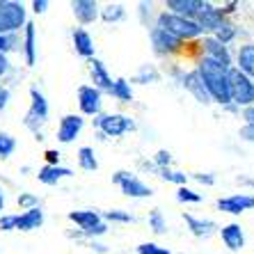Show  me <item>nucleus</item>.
I'll return each mask as SVG.
<instances>
[{"instance_id":"f257e3e1","label":"nucleus","mask_w":254,"mask_h":254,"mask_svg":"<svg viewBox=\"0 0 254 254\" xmlns=\"http://www.w3.org/2000/svg\"><path fill=\"white\" fill-rule=\"evenodd\" d=\"M197 73H199L201 83L206 87L211 101H218L222 106H229L231 103V89H229V69H225L222 64L213 62L211 58L199 60V66H197Z\"/></svg>"},{"instance_id":"f03ea898","label":"nucleus","mask_w":254,"mask_h":254,"mask_svg":"<svg viewBox=\"0 0 254 254\" xmlns=\"http://www.w3.org/2000/svg\"><path fill=\"white\" fill-rule=\"evenodd\" d=\"M158 28L167 30L170 35H174L177 39H192V37H199L201 35V28L195 23V18H184V16H177L172 12H163L158 16Z\"/></svg>"},{"instance_id":"7ed1b4c3","label":"nucleus","mask_w":254,"mask_h":254,"mask_svg":"<svg viewBox=\"0 0 254 254\" xmlns=\"http://www.w3.org/2000/svg\"><path fill=\"white\" fill-rule=\"evenodd\" d=\"M229 89H231V103L236 106H254V83L252 78H248L245 73L231 66L229 69Z\"/></svg>"},{"instance_id":"20e7f679","label":"nucleus","mask_w":254,"mask_h":254,"mask_svg":"<svg viewBox=\"0 0 254 254\" xmlns=\"http://www.w3.org/2000/svg\"><path fill=\"white\" fill-rule=\"evenodd\" d=\"M30 96H32V103H30V110L25 115V126L32 133L39 135V128L46 124V119H48V101L37 87L30 89Z\"/></svg>"},{"instance_id":"39448f33","label":"nucleus","mask_w":254,"mask_h":254,"mask_svg":"<svg viewBox=\"0 0 254 254\" xmlns=\"http://www.w3.org/2000/svg\"><path fill=\"white\" fill-rule=\"evenodd\" d=\"M21 25H25V7L21 2H0V35L14 32Z\"/></svg>"},{"instance_id":"423d86ee","label":"nucleus","mask_w":254,"mask_h":254,"mask_svg":"<svg viewBox=\"0 0 254 254\" xmlns=\"http://www.w3.org/2000/svg\"><path fill=\"white\" fill-rule=\"evenodd\" d=\"M96 128H101V133L108 137H119L135 128V122L126 115H101L94 119Z\"/></svg>"},{"instance_id":"0eeeda50","label":"nucleus","mask_w":254,"mask_h":254,"mask_svg":"<svg viewBox=\"0 0 254 254\" xmlns=\"http://www.w3.org/2000/svg\"><path fill=\"white\" fill-rule=\"evenodd\" d=\"M113 181L122 188L126 197H151L154 195V190L149 188L147 184H142L137 177H133L130 172H117L113 177Z\"/></svg>"},{"instance_id":"6e6552de","label":"nucleus","mask_w":254,"mask_h":254,"mask_svg":"<svg viewBox=\"0 0 254 254\" xmlns=\"http://www.w3.org/2000/svg\"><path fill=\"white\" fill-rule=\"evenodd\" d=\"M218 208L222 213H229V215H241V213L254 208V197L252 195H245V192L222 197V199H218Z\"/></svg>"},{"instance_id":"1a4fd4ad","label":"nucleus","mask_w":254,"mask_h":254,"mask_svg":"<svg viewBox=\"0 0 254 254\" xmlns=\"http://www.w3.org/2000/svg\"><path fill=\"white\" fill-rule=\"evenodd\" d=\"M78 106L83 115H99L101 113V92L94 85H83L78 89Z\"/></svg>"},{"instance_id":"9d476101","label":"nucleus","mask_w":254,"mask_h":254,"mask_svg":"<svg viewBox=\"0 0 254 254\" xmlns=\"http://www.w3.org/2000/svg\"><path fill=\"white\" fill-rule=\"evenodd\" d=\"M83 124H85V122H83V117H80V115H66V117H62L60 128H58V140L64 142V144L73 142L78 135H80Z\"/></svg>"},{"instance_id":"9b49d317","label":"nucleus","mask_w":254,"mask_h":254,"mask_svg":"<svg viewBox=\"0 0 254 254\" xmlns=\"http://www.w3.org/2000/svg\"><path fill=\"white\" fill-rule=\"evenodd\" d=\"M195 23L201 28V32H204V30H213V32H215L220 25L225 23V21H222V9H218V7L204 2L201 12L197 14V18H195Z\"/></svg>"},{"instance_id":"f8f14e48","label":"nucleus","mask_w":254,"mask_h":254,"mask_svg":"<svg viewBox=\"0 0 254 254\" xmlns=\"http://www.w3.org/2000/svg\"><path fill=\"white\" fill-rule=\"evenodd\" d=\"M220 236H222V243H225L231 252H241L245 248V234H243V227L238 222L225 225L220 229Z\"/></svg>"},{"instance_id":"ddd939ff","label":"nucleus","mask_w":254,"mask_h":254,"mask_svg":"<svg viewBox=\"0 0 254 254\" xmlns=\"http://www.w3.org/2000/svg\"><path fill=\"white\" fill-rule=\"evenodd\" d=\"M151 42H154V48L158 53H172V51H179V48H181V39H177V37L170 35V32L163 28L151 30Z\"/></svg>"},{"instance_id":"4468645a","label":"nucleus","mask_w":254,"mask_h":254,"mask_svg":"<svg viewBox=\"0 0 254 254\" xmlns=\"http://www.w3.org/2000/svg\"><path fill=\"white\" fill-rule=\"evenodd\" d=\"M204 48H206V58H211L213 62L222 64L225 69H231V55H229V51H227V46H222L215 37H208L206 42H204Z\"/></svg>"},{"instance_id":"2eb2a0df","label":"nucleus","mask_w":254,"mask_h":254,"mask_svg":"<svg viewBox=\"0 0 254 254\" xmlns=\"http://www.w3.org/2000/svg\"><path fill=\"white\" fill-rule=\"evenodd\" d=\"M184 87L188 89L190 94L195 96L199 103H211V96H208V92H206V87H204V83H201V78H199V73L197 71H190V73H186L184 76Z\"/></svg>"},{"instance_id":"dca6fc26","label":"nucleus","mask_w":254,"mask_h":254,"mask_svg":"<svg viewBox=\"0 0 254 254\" xmlns=\"http://www.w3.org/2000/svg\"><path fill=\"white\" fill-rule=\"evenodd\" d=\"M42 222H44V211L39 206L28 208V211H23L21 215H16L18 231H32V229H37V227H42Z\"/></svg>"},{"instance_id":"f3484780","label":"nucleus","mask_w":254,"mask_h":254,"mask_svg":"<svg viewBox=\"0 0 254 254\" xmlns=\"http://www.w3.org/2000/svg\"><path fill=\"white\" fill-rule=\"evenodd\" d=\"M89 73H92V80H94V87L99 89H106V92H110V87H113V78H110V73H108L106 64L101 62V60H92L89 62Z\"/></svg>"},{"instance_id":"a211bd4d","label":"nucleus","mask_w":254,"mask_h":254,"mask_svg":"<svg viewBox=\"0 0 254 254\" xmlns=\"http://www.w3.org/2000/svg\"><path fill=\"white\" fill-rule=\"evenodd\" d=\"M170 9H174L172 14H177V16H184V18H192L201 12V7L204 2L201 0H170L167 2Z\"/></svg>"},{"instance_id":"6ab92c4d","label":"nucleus","mask_w":254,"mask_h":254,"mask_svg":"<svg viewBox=\"0 0 254 254\" xmlns=\"http://www.w3.org/2000/svg\"><path fill=\"white\" fill-rule=\"evenodd\" d=\"M71 9H73V14H76L80 23H92L99 16V7L92 0H76V2H71Z\"/></svg>"},{"instance_id":"aec40b11","label":"nucleus","mask_w":254,"mask_h":254,"mask_svg":"<svg viewBox=\"0 0 254 254\" xmlns=\"http://www.w3.org/2000/svg\"><path fill=\"white\" fill-rule=\"evenodd\" d=\"M66 177H73V172H71L69 167H60V165L58 167L46 165L39 170V174H37V179L46 186H55L58 181H62V179H66Z\"/></svg>"},{"instance_id":"412c9836","label":"nucleus","mask_w":254,"mask_h":254,"mask_svg":"<svg viewBox=\"0 0 254 254\" xmlns=\"http://www.w3.org/2000/svg\"><path fill=\"white\" fill-rule=\"evenodd\" d=\"M236 69L245 73L248 78H254V44H245L238 51V64Z\"/></svg>"},{"instance_id":"4be33fe9","label":"nucleus","mask_w":254,"mask_h":254,"mask_svg":"<svg viewBox=\"0 0 254 254\" xmlns=\"http://www.w3.org/2000/svg\"><path fill=\"white\" fill-rule=\"evenodd\" d=\"M73 48H76V53L83 55V58H92V55H94V42H92V37H89L87 30H76V32H73Z\"/></svg>"},{"instance_id":"5701e85b","label":"nucleus","mask_w":254,"mask_h":254,"mask_svg":"<svg viewBox=\"0 0 254 254\" xmlns=\"http://www.w3.org/2000/svg\"><path fill=\"white\" fill-rule=\"evenodd\" d=\"M184 220L195 236H211L213 229H215V222H213V220H199V218H195V215H190V213H184Z\"/></svg>"},{"instance_id":"b1692460","label":"nucleus","mask_w":254,"mask_h":254,"mask_svg":"<svg viewBox=\"0 0 254 254\" xmlns=\"http://www.w3.org/2000/svg\"><path fill=\"white\" fill-rule=\"evenodd\" d=\"M69 220L71 222H76V225H80V231L89 229V227H94L101 222L99 213L96 211H71L69 213Z\"/></svg>"},{"instance_id":"393cba45","label":"nucleus","mask_w":254,"mask_h":254,"mask_svg":"<svg viewBox=\"0 0 254 254\" xmlns=\"http://www.w3.org/2000/svg\"><path fill=\"white\" fill-rule=\"evenodd\" d=\"M23 53H25V62H28L30 66L35 64V58H37V44H35V25H32V23H25Z\"/></svg>"},{"instance_id":"a878e982","label":"nucleus","mask_w":254,"mask_h":254,"mask_svg":"<svg viewBox=\"0 0 254 254\" xmlns=\"http://www.w3.org/2000/svg\"><path fill=\"white\" fill-rule=\"evenodd\" d=\"M110 94H113L115 99L124 101V103H128V101H133V92H130V85H128V80H124V78H117V80H113V87H110Z\"/></svg>"},{"instance_id":"bb28decb","label":"nucleus","mask_w":254,"mask_h":254,"mask_svg":"<svg viewBox=\"0 0 254 254\" xmlns=\"http://www.w3.org/2000/svg\"><path fill=\"white\" fill-rule=\"evenodd\" d=\"M78 163H80V167H83L85 172L99 170V160H96L94 151H92L89 147H80V149H78Z\"/></svg>"},{"instance_id":"cd10ccee","label":"nucleus","mask_w":254,"mask_h":254,"mask_svg":"<svg viewBox=\"0 0 254 254\" xmlns=\"http://www.w3.org/2000/svg\"><path fill=\"white\" fill-rule=\"evenodd\" d=\"M101 16H103L106 23H117V21H122V18L126 16V12L122 5H106L103 12H101Z\"/></svg>"},{"instance_id":"c85d7f7f","label":"nucleus","mask_w":254,"mask_h":254,"mask_svg":"<svg viewBox=\"0 0 254 254\" xmlns=\"http://www.w3.org/2000/svg\"><path fill=\"white\" fill-rule=\"evenodd\" d=\"M149 227H151L154 234H158V236L167 231V222H165V218H163V213H160L158 208L149 213Z\"/></svg>"},{"instance_id":"c756f323","label":"nucleus","mask_w":254,"mask_h":254,"mask_svg":"<svg viewBox=\"0 0 254 254\" xmlns=\"http://www.w3.org/2000/svg\"><path fill=\"white\" fill-rule=\"evenodd\" d=\"M16 149V140L9 133H0V158H9Z\"/></svg>"},{"instance_id":"7c9ffc66","label":"nucleus","mask_w":254,"mask_h":254,"mask_svg":"<svg viewBox=\"0 0 254 254\" xmlns=\"http://www.w3.org/2000/svg\"><path fill=\"white\" fill-rule=\"evenodd\" d=\"M160 179H163V181H170V184L184 186L186 181H188V174H184V172H174V170H170V167H165V170H160Z\"/></svg>"},{"instance_id":"2f4dec72","label":"nucleus","mask_w":254,"mask_h":254,"mask_svg":"<svg viewBox=\"0 0 254 254\" xmlns=\"http://www.w3.org/2000/svg\"><path fill=\"white\" fill-rule=\"evenodd\" d=\"M177 199L184 201V204H199L201 195H199V192H195V190L186 188V186H181V188H179V192H177Z\"/></svg>"},{"instance_id":"473e14b6","label":"nucleus","mask_w":254,"mask_h":254,"mask_svg":"<svg viewBox=\"0 0 254 254\" xmlns=\"http://www.w3.org/2000/svg\"><path fill=\"white\" fill-rule=\"evenodd\" d=\"M215 32H218V37H215V39H218L222 46H227V44L236 37V30H234V25H229V23H222L218 30H215Z\"/></svg>"},{"instance_id":"72a5a7b5","label":"nucleus","mask_w":254,"mask_h":254,"mask_svg":"<svg viewBox=\"0 0 254 254\" xmlns=\"http://www.w3.org/2000/svg\"><path fill=\"white\" fill-rule=\"evenodd\" d=\"M137 254H172L167 248L158 245V243H142L137 245Z\"/></svg>"},{"instance_id":"f704fd0d","label":"nucleus","mask_w":254,"mask_h":254,"mask_svg":"<svg viewBox=\"0 0 254 254\" xmlns=\"http://www.w3.org/2000/svg\"><path fill=\"white\" fill-rule=\"evenodd\" d=\"M156 80H158V73H156L151 66H142L135 78V83H156Z\"/></svg>"},{"instance_id":"c9c22d12","label":"nucleus","mask_w":254,"mask_h":254,"mask_svg":"<svg viewBox=\"0 0 254 254\" xmlns=\"http://www.w3.org/2000/svg\"><path fill=\"white\" fill-rule=\"evenodd\" d=\"M106 218L110 220V222H133V215L130 213H124V211H119V208H115V211H108L106 213Z\"/></svg>"},{"instance_id":"e433bc0d","label":"nucleus","mask_w":254,"mask_h":254,"mask_svg":"<svg viewBox=\"0 0 254 254\" xmlns=\"http://www.w3.org/2000/svg\"><path fill=\"white\" fill-rule=\"evenodd\" d=\"M154 160H156V165H158L160 170H165V167H170V163H172V154L165 151V149H160L158 154L154 156Z\"/></svg>"},{"instance_id":"4c0bfd02","label":"nucleus","mask_w":254,"mask_h":254,"mask_svg":"<svg viewBox=\"0 0 254 254\" xmlns=\"http://www.w3.org/2000/svg\"><path fill=\"white\" fill-rule=\"evenodd\" d=\"M108 231V227L103 225V222H99V225H94V227H89V229H85V231H80V236H89V238H96V236H103Z\"/></svg>"},{"instance_id":"58836bf2","label":"nucleus","mask_w":254,"mask_h":254,"mask_svg":"<svg viewBox=\"0 0 254 254\" xmlns=\"http://www.w3.org/2000/svg\"><path fill=\"white\" fill-rule=\"evenodd\" d=\"M0 229L2 231L16 229V215H2V218H0Z\"/></svg>"},{"instance_id":"ea45409f","label":"nucleus","mask_w":254,"mask_h":254,"mask_svg":"<svg viewBox=\"0 0 254 254\" xmlns=\"http://www.w3.org/2000/svg\"><path fill=\"white\" fill-rule=\"evenodd\" d=\"M18 204H21V206H28V208H35V206H37V197H32V195H21V197H18Z\"/></svg>"},{"instance_id":"a19ab883","label":"nucleus","mask_w":254,"mask_h":254,"mask_svg":"<svg viewBox=\"0 0 254 254\" xmlns=\"http://www.w3.org/2000/svg\"><path fill=\"white\" fill-rule=\"evenodd\" d=\"M46 160H48V165H51V167H58V163H60V154L55 151V149H48V151H46Z\"/></svg>"},{"instance_id":"79ce46f5","label":"nucleus","mask_w":254,"mask_h":254,"mask_svg":"<svg viewBox=\"0 0 254 254\" xmlns=\"http://www.w3.org/2000/svg\"><path fill=\"white\" fill-rule=\"evenodd\" d=\"M243 119H245V126H254V106L243 110Z\"/></svg>"},{"instance_id":"37998d69","label":"nucleus","mask_w":254,"mask_h":254,"mask_svg":"<svg viewBox=\"0 0 254 254\" xmlns=\"http://www.w3.org/2000/svg\"><path fill=\"white\" fill-rule=\"evenodd\" d=\"M241 137H243V140L254 142V126H243V128H241Z\"/></svg>"},{"instance_id":"c03bdc74","label":"nucleus","mask_w":254,"mask_h":254,"mask_svg":"<svg viewBox=\"0 0 254 254\" xmlns=\"http://www.w3.org/2000/svg\"><path fill=\"white\" fill-rule=\"evenodd\" d=\"M195 179L199 181V184H204V186H213V184H215L213 174H195Z\"/></svg>"},{"instance_id":"a18cd8bd","label":"nucleus","mask_w":254,"mask_h":254,"mask_svg":"<svg viewBox=\"0 0 254 254\" xmlns=\"http://www.w3.org/2000/svg\"><path fill=\"white\" fill-rule=\"evenodd\" d=\"M46 7H48V0H35V2H32V9H35L37 14H44Z\"/></svg>"},{"instance_id":"49530a36","label":"nucleus","mask_w":254,"mask_h":254,"mask_svg":"<svg viewBox=\"0 0 254 254\" xmlns=\"http://www.w3.org/2000/svg\"><path fill=\"white\" fill-rule=\"evenodd\" d=\"M7 99H9V92H7V89H0V110L7 106Z\"/></svg>"},{"instance_id":"de8ad7c7","label":"nucleus","mask_w":254,"mask_h":254,"mask_svg":"<svg viewBox=\"0 0 254 254\" xmlns=\"http://www.w3.org/2000/svg\"><path fill=\"white\" fill-rule=\"evenodd\" d=\"M92 250H96L99 254H106V252H108L106 245H101V243H92Z\"/></svg>"},{"instance_id":"09e8293b","label":"nucleus","mask_w":254,"mask_h":254,"mask_svg":"<svg viewBox=\"0 0 254 254\" xmlns=\"http://www.w3.org/2000/svg\"><path fill=\"white\" fill-rule=\"evenodd\" d=\"M2 206H5V195H2V190H0V211H2Z\"/></svg>"}]
</instances>
